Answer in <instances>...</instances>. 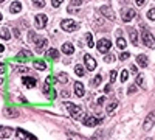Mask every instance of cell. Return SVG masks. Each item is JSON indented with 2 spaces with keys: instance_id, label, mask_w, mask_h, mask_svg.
<instances>
[{
  "instance_id": "cell-20",
  "label": "cell",
  "mask_w": 155,
  "mask_h": 140,
  "mask_svg": "<svg viewBox=\"0 0 155 140\" xmlns=\"http://www.w3.org/2000/svg\"><path fill=\"white\" fill-rule=\"evenodd\" d=\"M3 115H5V117H19V111H17V109L6 108V109L3 111Z\"/></svg>"
},
{
  "instance_id": "cell-30",
  "label": "cell",
  "mask_w": 155,
  "mask_h": 140,
  "mask_svg": "<svg viewBox=\"0 0 155 140\" xmlns=\"http://www.w3.org/2000/svg\"><path fill=\"white\" fill-rule=\"evenodd\" d=\"M143 83H144L143 73H138V76H137V81H135V86H143Z\"/></svg>"
},
{
  "instance_id": "cell-23",
  "label": "cell",
  "mask_w": 155,
  "mask_h": 140,
  "mask_svg": "<svg viewBox=\"0 0 155 140\" xmlns=\"http://www.w3.org/2000/svg\"><path fill=\"white\" fill-rule=\"evenodd\" d=\"M47 58L48 59H58L59 58V52L56 48H50L48 52H47Z\"/></svg>"
},
{
  "instance_id": "cell-14",
  "label": "cell",
  "mask_w": 155,
  "mask_h": 140,
  "mask_svg": "<svg viewBox=\"0 0 155 140\" xmlns=\"http://www.w3.org/2000/svg\"><path fill=\"white\" fill-rule=\"evenodd\" d=\"M74 94L78 95V97H84V94H85V89H84V84L82 83H74Z\"/></svg>"
},
{
  "instance_id": "cell-6",
  "label": "cell",
  "mask_w": 155,
  "mask_h": 140,
  "mask_svg": "<svg viewBox=\"0 0 155 140\" xmlns=\"http://www.w3.org/2000/svg\"><path fill=\"white\" fill-rule=\"evenodd\" d=\"M135 16H137V11H134L132 8H124L121 11V17H123L124 22H130Z\"/></svg>"
},
{
  "instance_id": "cell-19",
  "label": "cell",
  "mask_w": 155,
  "mask_h": 140,
  "mask_svg": "<svg viewBox=\"0 0 155 140\" xmlns=\"http://www.w3.org/2000/svg\"><path fill=\"white\" fill-rule=\"evenodd\" d=\"M127 31H129V34H130V42H132L134 45H138V33H137V30L129 28Z\"/></svg>"
},
{
  "instance_id": "cell-52",
  "label": "cell",
  "mask_w": 155,
  "mask_h": 140,
  "mask_svg": "<svg viewBox=\"0 0 155 140\" xmlns=\"http://www.w3.org/2000/svg\"><path fill=\"white\" fill-rule=\"evenodd\" d=\"M0 20H2V12H0Z\"/></svg>"
},
{
  "instance_id": "cell-28",
  "label": "cell",
  "mask_w": 155,
  "mask_h": 140,
  "mask_svg": "<svg viewBox=\"0 0 155 140\" xmlns=\"http://www.w3.org/2000/svg\"><path fill=\"white\" fill-rule=\"evenodd\" d=\"M116 45H118V48L124 50L126 45H127V42H126V39H123V37H118V41H116Z\"/></svg>"
},
{
  "instance_id": "cell-5",
  "label": "cell",
  "mask_w": 155,
  "mask_h": 140,
  "mask_svg": "<svg viewBox=\"0 0 155 140\" xmlns=\"http://www.w3.org/2000/svg\"><path fill=\"white\" fill-rule=\"evenodd\" d=\"M153 125H155V111H152V112L147 114V117H146V120L143 123V129L144 131H149V129H152Z\"/></svg>"
},
{
  "instance_id": "cell-44",
  "label": "cell",
  "mask_w": 155,
  "mask_h": 140,
  "mask_svg": "<svg viewBox=\"0 0 155 140\" xmlns=\"http://www.w3.org/2000/svg\"><path fill=\"white\" fill-rule=\"evenodd\" d=\"M104 100H106V97H99V98H98V100H96V103H98V104H99V106H101V104H102V103H104Z\"/></svg>"
},
{
  "instance_id": "cell-24",
  "label": "cell",
  "mask_w": 155,
  "mask_h": 140,
  "mask_svg": "<svg viewBox=\"0 0 155 140\" xmlns=\"http://www.w3.org/2000/svg\"><path fill=\"white\" fill-rule=\"evenodd\" d=\"M116 108H118V101H116V100H113V101H110V103L107 104V108H106V111L109 112V114H112Z\"/></svg>"
},
{
  "instance_id": "cell-47",
  "label": "cell",
  "mask_w": 155,
  "mask_h": 140,
  "mask_svg": "<svg viewBox=\"0 0 155 140\" xmlns=\"http://www.w3.org/2000/svg\"><path fill=\"white\" fill-rule=\"evenodd\" d=\"M12 33H14V36H16V37H20V36H19L20 33H19V30H17V28H14V30H12Z\"/></svg>"
},
{
  "instance_id": "cell-7",
  "label": "cell",
  "mask_w": 155,
  "mask_h": 140,
  "mask_svg": "<svg viewBox=\"0 0 155 140\" xmlns=\"http://www.w3.org/2000/svg\"><path fill=\"white\" fill-rule=\"evenodd\" d=\"M99 12L102 16H106L109 20H115V14H113V9L110 8V6H107V5H102L101 8H99Z\"/></svg>"
},
{
  "instance_id": "cell-18",
  "label": "cell",
  "mask_w": 155,
  "mask_h": 140,
  "mask_svg": "<svg viewBox=\"0 0 155 140\" xmlns=\"http://www.w3.org/2000/svg\"><path fill=\"white\" fill-rule=\"evenodd\" d=\"M11 37V33L6 27H0V39H3V41H8Z\"/></svg>"
},
{
  "instance_id": "cell-26",
  "label": "cell",
  "mask_w": 155,
  "mask_h": 140,
  "mask_svg": "<svg viewBox=\"0 0 155 140\" xmlns=\"http://www.w3.org/2000/svg\"><path fill=\"white\" fill-rule=\"evenodd\" d=\"M85 41H87V45H88L90 48L95 45V44H93V36H92V33H87V34H85Z\"/></svg>"
},
{
  "instance_id": "cell-40",
  "label": "cell",
  "mask_w": 155,
  "mask_h": 140,
  "mask_svg": "<svg viewBox=\"0 0 155 140\" xmlns=\"http://www.w3.org/2000/svg\"><path fill=\"white\" fill-rule=\"evenodd\" d=\"M116 80V70H112L110 72V83H113Z\"/></svg>"
},
{
  "instance_id": "cell-54",
  "label": "cell",
  "mask_w": 155,
  "mask_h": 140,
  "mask_svg": "<svg viewBox=\"0 0 155 140\" xmlns=\"http://www.w3.org/2000/svg\"><path fill=\"white\" fill-rule=\"evenodd\" d=\"M146 140H152V138H146Z\"/></svg>"
},
{
  "instance_id": "cell-42",
  "label": "cell",
  "mask_w": 155,
  "mask_h": 140,
  "mask_svg": "<svg viewBox=\"0 0 155 140\" xmlns=\"http://www.w3.org/2000/svg\"><path fill=\"white\" fill-rule=\"evenodd\" d=\"M42 90H44V94H50V90H51V87L45 83V86H44V89H42Z\"/></svg>"
},
{
  "instance_id": "cell-33",
  "label": "cell",
  "mask_w": 155,
  "mask_h": 140,
  "mask_svg": "<svg viewBox=\"0 0 155 140\" xmlns=\"http://www.w3.org/2000/svg\"><path fill=\"white\" fill-rule=\"evenodd\" d=\"M127 80H129V72H127V70H123V72H121V81L126 83Z\"/></svg>"
},
{
  "instance_id": "cell-11",
  "label": "cell",
  "mask_w": 155,
  "mask_h": 140,
  "mask_svg": "<svg viewBox=\"0 0 155 140\" xmlns=\"http://www.w3.org/2000/svg\"><path fill=\"white\" fill-rule=\"evenodd\" d=\"M99 121H101V118H98V117H93V115H87V117H84V125L85 126H96V125H99Z\"/></svg>"
},
{
  "instance_id": "cell-25",
  "label": "cell",
  "mask_w": 155,
  "mask_h": 140,
  "mask_svg": "<svg viewBox=\"0 0 155 140\" xmlns=\"http://www.w3.org/2000/svg\"><path fill=\"white\" fill-rule=\"evenodd\" d=\"M34 67H36L37 70H45V69H47V64H45L44 61L37 59V61H34Z\"/></svg>"
},
{
  "instance_id": "cell-10",
  "label": "cell",
  "mask_w": 155,
  "mask_h": 140,
  "mask_svg": "<svg viewBox=\"0 0 155 140\" xmlns=\"http://www.w3.org/2000/svg\"><path fill=\"white\" fill-rule=\"evenodd\" d=\"M84 62H85V66H87V70H95L96 69V61L93 59V56H90V55H84Z\"/></svg>"
},
{
  "instance_id": "cell-50",
  "label": "cell",
  "mask_w": 155,
  "mask_h": 140,
  "mask_svg": "<svg viewBox=\"0 0 155 140\" xmlns=\"http://www.w3.org/2000/svg\"><path fill=\"white\" fill-rule=\"evenodd\" d=\"M61 95H62V97H65V98H67V97H68V92H67V90H64V92H62Z\"/></svg>"
},
{
  "instance_id": "cell-32",
  "label": "cell",
  "mask_w": 155,
  "mask_h": 140,
  "mask_svg": "<svg viewBox=\"0 0 155 140\" xmlns=\"http://www.w3.org/2000/svg\"><path fill=\"white\" fill-rule=\"evenodd\" d=\"M147 19L149 20H155V8H152V9L147 11Z\"/></svg>"
},
{
  "instance_id": "cell-39",
  "label": "cell",
  "mask_w": 155,
  "mask_h": 140,
  "mask_svg": "<svg viewBox=\"0 0 155 140\" xmlns=\"http://www.w3.org/2000/svg\"><path fill=\"white\" fill-rule=\"evenodd\" d=\"M129 56H130V55H129L127 52H123V53L120 55V59H121V61H124V59H129Z\"/></svg>"
},
{
  "instance_id": "cell-17",
  "label": "cell",
  "mask_w": 155,
  "mask_h": 140,
  "mask_svg": "<svg viewBox=\"0 0 155 140\" xmlns=\"http://www.w3.org/2000/svg\"><path fill=\"white\" fill-rule=\"evenodd\" d=\"M12 135V129L11 128H0V140L8 138Z\"/></svg>"
},
{
  "instance_id": "cell-9",
  "label": "cell",
  "mask_w": 155,
  "mask_h": 140,
  "mask_svg": "<svg viewBox=\"0 0 155 140\" xmlns=\"http://www.w3.org/2000/svg\"><path fill=\"white\" fill-rule=\"evenodd\" d=\"M47 20H48V17L45 16V14H39V16H36V19H34V25H36V28H39V30H42V28H45V25H47Z\"/></svg>"
},
{
  "instance_id": "cell-16",
  "label": "cell",
  "mask_w": 155,
  "mask_h": 140,
  "mask_svg": "<svg viewBox=\"0 0 155 140\" xmlns=\"http://www.w3.org/2000/svg\"><path fill=\"white\" fill-rule=\"evenodd\" d=\"M30 58H31V52H28V50H22V52L17 55L19 62H25V59H30Z\"/></svg>"
},
{
  "instance_id": "cell-41",
  "label": "cell",
  "mask_w": 155,
  "mask_h": 140,
  "mask_svg": "<svg viewBox=\"0 0 155 140\" xmlns=\"http://www.w3.org/2000/svg\"><path fill=\"white\" fill-rule=\"evenodd\" d=\"M82 3V0H71V6H79Z\"/></svg>"
},
{
  "instance_id": "cell-51",
  "label": "cell",
  "mask_w": 155,
  "mask_h": 140,
  "mask_svg": "<svg viewBox=\"0 0 155 140\" xmlns=\"http://www.w3.org/2000/svg\"><path fill=\"white\" fill-rule=\"evenodd\" d=\"M120 2H121V3H127V2H129V0H120Z\"/></svg>"
},
{
  "instance_id": "cell-27",
  "label": "cell",
  "mask_w": 155,
  "mask_h": 140,
  "mask_svg": "<svg viewBox=\"0 0 155 140\" xmlns=\"http://www.w3.org/2000/svg\"><path fill=\"white\" fill-rule=\"evenodd\" d=\"M74 73H76L78 76H84V75H85L84 67H82V66H74Z\"/></svg>"
},
{
  "instance_id": "cell-8",
  "label": "cell",
  "mask_w": 155,
  "mask_h": 140,
  "mask_svg": "<svg viewBox=\"0 0 155 140\" xmlns=\"http://www.w3.org/2000/svg\"><path fill=\"white\" fill-rule=\"evenodd\" d=\"M34 44H36V50H37V53H42L44 50L48 47V41H47V39H42V37H36Z\"/></svg>"
},
{
  "instance_id": "cell-1",
  "label": "cell",
  "mask_w": 155,
  "mask_h": 140,
  "mask_svg": "<svg viewBox=\"0 0 155 140\" xmlns=\"http://www.w3.org/2000/svg\"><path fill=\"white\" fill-rule=\"evenodd\" d=\"M141 39H143V44L149 48H155V37L152 36V33L144 27H141Z\"/></svg>"
},
{
  "instance_id": "cell-36",
  "label": "cell",
  "mask_w": 155,
  "mask_h": 140,
  "mask_svg": "<svg viewBox=\"0 0 155 140\" xmlns=\"http://www.w3.org/2000/svg\"><path fill=\"white\" fill-rule=\"evenodd\" d=\"M135 92H137V86H135V84H132L130 87H129L127 94H129V95H132V94H135Z\"/></svg>"
},
{
  "instance_id": "cell-15",
  "label": "cell",
  "mask_w": 155,
  "mask_h": 140,
  "mask_svg": "<svg viewBox=\"0 0 155 140\" xmlns=\"http://www.w3.org/2000/svg\"><path fill=\"white\" fill-rule=\"evenodd\" d=\"M62 53H65V55H73V53H74V47H73V44H70V42L62 44Z\"/></svg>"
},
{
  "instance_id": "cell-21",
  "label": "cell",
  "mask_w": 155,
  "mask_h": 140,
  "mask_svg": "<svg viewBox=\"0 0 155 140\" xmlns=\"http://www.w3.org/2000/svg\"><path fill=\"white\" fill-rule=\"evenodd\" d=\"M9 9H11L12 14H17V12H20V9H22V3L20 2H12L11 6H9Z\"/></svg>"
},
{
  "instance_id": "cell-12",
  "label": "cell",
  "mask_w": 155,
  "mask_h": 140,
  "mask_svg": "<svg viewBox=\"0 0 155 140\" xmlns=\"http://www.w3.org/2000/svg\"><path fill=\"white\" fill-rule=\"evenodd\" d=\"M16 134H17V137H19L20 140H36V138H34V135H31L30 132L23 131V129H17V131H16Z\"/></svg>"
},
{
  "instance_id": "cell-45",
  "label": "cell",
  "mask_w": 155,
  "mask_h": 140,
  "mask_svg": "<svg viewBox=\"0 0 155 140\" xmlns=\"http://www.w3.org/2000/svg\"><path fill=\"white\" fill-rule=\"evenodd\" d=\"M101 135H102V131H98V132H95V140H98V138H101Z\"/></svg>"
},
{
  "instance_id": "cell-13",
  "label": "cell",
  "mask_w": 155,
  "mask_h": 140,
  "mask_svg": "<svg viewBox=\"0 0 155 140\" xmlns=\"http://www.w3.org/2000/svg\"><path fill=\"white\" fill-rule=\"evenodd\" d=\"M137 64L140 66V67H147L149 66V62H147V56L146 55H138L137 56Z\"/></svg>"
},
{
  "instance_id": "cell-48",
  "label": "cell",
  "mask_w": 155,
  "mask_h": 140,
  "mask_svg": "<svg viewBox=\"0 0 155 140\" xmlns=\"http://www.w3.org/2000/svg\"><path fill=\"white\" fill-rule=\"evenodd\" d=\"M130 70H132V72H134L135 75L138 73V70H137V66H132V67H130Z\"/></svg>"
},
{
  "instance_id": "cell-53",
  "label": "cell",
  "mask_w": 155,
  "mask_h": 140,
  "mask_svg": "<svg viewBox=\"0 0 155 140\" xmlns=\"http://www.w3.org/2000/svg\"><path fill=\"white\" fill-rule=\"evenodd\" d=\"M3 2H5V0H0V3H3Z\"/></svg>"
},
{
  "instance_id": "cell-29",
  "label": "cell",
  "mask_w": 155,
  "mask_h": 140,
  "mask_svg": "<svg viewBox=\"0 0 155 140\" xmlns=\"http://www.w3.org/2000/svg\"><path fill=\"white\" fill-rule=\"evenodd\" d=\"M58 81L62 83V84H65V83L68 81V76H67L65 73H59V75H58Z\"/></svg>"
},
{
  "instance_id": "cell-43",
  "label": "cell",
  "mask_w": 155,
  "mask_h": 140,
  "mask_svg": "<svg viewBox=\"0 0 155 140\" xmlns=\"http://www.w3.org/2000/svg\"><path fill=\"white\" fill-rule=\"evenodd\" d=\"M5 72H6V66L2 62V64H0V75H3Z\"/></svg>"
},
{
  "instance_id": "cell-22",
  "label": "cell",
  "mask_w": 155,
  "mask_h": 140,
  "mask_svg": "<svg viewBox=\"0 0 155 140\" xmlns=\"http://www.w3.org/2000/svg\"><path fill=\"white\" fill-rule=\"evenodd\" d=\"M36 78H31V76H25L23 78V84L27 86V87H34L36 86Z\"/></svg>"
},
{
  "instance_id": "cell-4",
  "label": "cell",
  "mask_w": 155,
  "mask_h": 140,
  "mask_svg": "<svg viewBox=\"0 0 155 140\" xmlns=\"http://www.w3.org/2000/svg\"><path fill=\"white\" fill-rule=\"evenodd\" d=\"M96 48H98V52H101V53H107L109 50L112 48V42L109 41V39H99L98 41V44H96Z\"/></svg>"
},
{
  "instance_id": "cell-35",
  "label": "cell",
  "mask_w": 155,
  "mask_h": 140,
  "mask_svg": "<svg viewBox=\"0 0 155 140\" xmlns=\"http://www.w3.org/2000/svg\"><path fill=\"white\" fill-rule=\"evenodd\" d=\"M14 72H17V73H27L28 69L27 67H14Z\"/></svg>"
},
{
  "instance_id": "cell-31",
  "label": "cell",
  "mask_w": 155,
  "mask_h": 140,
  "mask_svg": "<svg viewBox=\"0 0 155 140\" xmlns=\"http://www.w3.org/2000/svg\"><path fill=\"white\" fill-rule=\"evenodd\" d=\"M33 5L37 8H44L45 6V0H33Z\"/></svg>"
},
{
  "instance_id": "cell-37",
  "label": "cell",
  "mask_w": 155,
  "mask_h": 140,
  "mask_svg": "<svg viewBox=\"0 0 155 140\" xmlns=\"http://www.w3.org/2000/svg\"><path fill=\"white\" fill-rule=\"evenodd\" d=\"M104 61H106V62H113V61H115V56H113V55H106V56H104Z\"/></svg>"
},
{
  "instance_id": "cell-46",
  "label": "cell",
  "mask_w": 155,
  "mask_h": 140,
  "mask_svg": "<svg viewBox=\"0 0 155 140\" xmlns=\"http://www.w3.org/2000/svg\"><path fill=\"white\" fill-rule=\"evenodd\" d=\"M144 2H146V0H135V3H137L138 6H143V5H144Z\"/></svg>"
},
{
  "instance_id": "cell-3",
  "label": "cell",
  "mask_w": 155,
  "mask_h": 140,
  "mask_svg": "<svg viewBox=\"0 0 155 140\" xmlns=\"http://www.w3.org/2000/svg\"><path fill=\"white\" fill-rule=\"evenodd\" d=\"M61 28L65 30V31H74V30L79 28V23L74 22L73 19H64L61 22Z\"/></svg>"
},
{
  "instance_id": "cell-34",
  "label": "cell",
  "mask_w": 155,
  "mask_h": 140,
  "mask_svg": "<svg viewBox=\"0 0 155 140\" xmlns=\"http://www.w3.org/2000/svg\"><path fill=\"white\" fill-rule=\"evenodd\" d=\"M101 81H102V76H101V75H96L95 78H93V86H98V84H101Z\"/></svg>"
},
{
  "instance_id": "cell-2",
  "label": "cell",
  "mask_w": 155,
  "mask_h": 140,
  "mask_svg": "<svg viewBox=\"0 0 155 140\" xmlns=\"http://www.w3.org/2000/svg\"><path fill=\"white\" fill-rule=\"evenodd\" d=\"M64 106H65L67 109H68V112H70V115L73 117V118H81L82 117V108L81 106H76V104H73V103H64Z\"/></svg>"
},
{
  "instance_id": "cell-38",
  "label": "cell",
  "mask_w": 155,
  "mask_h": 140,
  "mask_svg": "<svg viewBox=\"0 0 155 140\" xmlns=\"http://www.w3.org/2000/svg\"><path fill=\"white\" fill-rule=\"evenodd\" d=\"M62 2H64V0H51V5H53L54 8H58V6H59Z\"/></svg>"
},
{
  "instance_id": "cell-49",
  "label": "cell",
  "mask_w": 155,
  "mask_h": 140,
  "mask_svg": "<svg viewBox=\"0 0 155 140\" xmlns=\"http://www.w3.org/2000/svg\"><path fill=\"white\" fill-rule=\"evenodd\" d=\"M3 52H5V45L0 44V53H3Z\"/></svg>"
}]
</instances>
